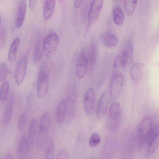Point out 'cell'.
Wrapping results in <instances>:
<instances>
[{
	"mask_svg": "<svg viewBox=\"0 0 159 159\" xmlns=\"http://www.w3.org/2000/svg\"><path fill=\"white\" fill-rule=\"evenodd\" d=\"M133 46L131 40L127 41L123 47L120 54L115 58L113 63L115 69L121 67L126 69L133 61Z\"/></svg>",
	"mask_w": 159,
	"mask_h": 159,
	"instance_id": "1",
	"label": "cell"
},
{
	"mask_svg": "<svg viewBox=\"0 0 159 159\" xmlns=\"http://www.w3.org/2000/svg\"><path fill=\"white\" fill-rule=\"evenodd\" d=\"M37 84V93L39 98L45 97L48 93L49 82V71L48 66H42L39 70Z\"/></svg>",
	"mask_w": 159,
	"mask_h": 159,
	"instance_id": "2",
	"label": "cell"
},
{
	"mask_svg": "<svg viewBox=\"0 0 159 159\" xmlns=\"http://www.w3.org/2000/svg\"><path fill=\"white\" fill-rule=\"evenodd\" d=\"M76 96L75 85L74 83H70L67 86L66 92V118L67 120H70L74 116Z\"/></svg>",
	"mask_w": 159,
	"mask_h": 159,
	"instance_id": "3",
	"label": "cell"
},
{
	"mask_svg": "<svg viewBox=\"0 0 159 159\" xmlns=\"http://www.w3.org/2000/svg\"><path fill=\"white\" fill-rule=\"evenodd\" d=\"M153 122L149 116L144 117L139 125L137 136L138 145L141 148L148 138L153 128Z\"/></svg>",
	"mask_w": 159,
	"mask_h": 159,
	"instance_id": "4",
	"label": "cell"
},
{
	"mask_svg": "<svg viewBox=\"0 0 159 159\" xmlns=\"http://www.w3.org/2000/svg\"><path fill=\"white\" fill-rule=\"evenodd\" d=\"M59 43V38L56 33L48 34L44 38L43 43V51L45 55L50 57L56 51Z\"/></svg>",
	"mask_w": 159,
	"mask_h": 159,
	"instance_id": "5",
	"label": "cell"
},
{
	"mask_svg": "<svg viewBox=\"0 0 159 159\" xmlns=\"http://www.w3.org/2000/svg\"><path fill=\"white\" fill-rule=\"evenodd\" d=\"M121 110L120 105L117 102L113 103L109 110V127L112 131L118 128L120 121Z\"/></svg>",
	"mask_w": 159,
	"mask_h": 159,
	"instance_id": "6",
	"label": "cell"
},
{
	"mask_svg": "<svg viewBox=\"0 0 159 159\" xmlns=\"http://www.w3.org/2000/svg\"><path fill=\"white\" fill-rule=\"evenodd\" d=\"M124 82V76L121 73H115L112 75L110 87V95L112 99H116L120 95L123 89Z\"/></svg>",
	"mask_w": 159,
	"mask_h": 159,
	"instance_id": "7",
	"label": "cell"
},
{
	"mask_svg": "<svg viewBox=\"0 0 159 159\" xmlns=\"http://www.w3.org/2000/svg\"><path fill=\"white\" fill-rule=\"evenodd\" d=\"M87 52L85 49L83 48L77 59L76 70L78 76L80 78H83L89 69Z\"/></svg>",
	"mask_w": 159,
	"mask_h": 159,
	"instance_id": "8",
	"label": "cell"
},
{
	"mask_svg": "<svg viewBox=\"0 0 159 159\" xmlns=\"http://www.w3.org/2000/svg\"><path fill=\"white\" fill-rule=\"evenodd\" d=\"M27 57L26 54L19 60L15 69L14 78L16 84L19 85L24 80L27 72Z\"/></svg>",
	"mask_w": 159,
	"mask_h": 159,
	"instance_id": "9",
	"label": "cell"
},
{
	"mask_svg": "<svg viewBox=\"0 0 159 159\" xmlns=\"http://www.w3.org/2000/svg\"><path fill=\"white\" fill-rule=\"evenodd\" d=\"M103 4V0L92 1L88 13V20L91 24L95 23L100 15Z\"/></svg>",
	"mask_w": 159,
	"mask_h": 159,
	"instance_id": "10",
	"label": "cell"
},
{
	"mask_svg": "<svg viewBox=\"0 0 159 159\" xmlns=\"http://www.w3.org/2000/svg\"><path fill=\"white\" fill-rule=\"evenodd\" d=\"M109 100V93L107 91H105L101 95L98 104L97 111V117L98 119L102 118L105 115Z\"/></svg>",
	"mask_w": 159,
	"mask_h": 159,
	"instance_id": "11",
	"label": "cell"
},
{
	"mask_svg": "<svg viewBox=\"0 0 159 159\" xmlns=\"http://www.w3.org/2000/svg\"><path fill=\"white\" fill-rule=\"evenodd\" d=\"M144 70L143 64L135 63L132 65L129 70V74L133 83L138 84L140 81L143 75Z\"/></svg>",
	"mask_w": 159,
	"mask_h": 159,
	"instance_id": "12",
	"label": "cell"
},
{
	"mask_svg": "<svg viewBox=\"0 0 159 159\" xmlns=\"http://www.w3.org/2000/svg\"><path fill=\"white\" fill-rule=\"evenodd\" d=\"M95 98V93L93 89L92 88L88 89L85 93L84 101V110L87 114H90L93 111Z\"/></svg>",
	"mask_w": 159,
	"mask_h": 159,
	"instance_id": "13",
	"label": "cell"
},
{
	"mask_svg": "<svg viewBox=\"0 0 159 159\" xmlns=\"http://www.w3.org/2000/svg\"><path fill=\"white\" fill-rule=\"evenodd\" d=\"M27 9L25 0L20 1L18 3L15 19V24L17 28L20 27L23 24Z\"/></svg>",
	"mask_w": 159,
	"mask_h": 159,
	"instance_id": "14",
	"label": "cell"
},
{
	"mask_svg": "<svg viewBox=\"0 0 159 159\" xmlns=\"http://www.w3.org/2000/svg\"><path fill=\"white\" fill-rule=\"evenodd\" d=\"M29 141L25 136H23L18 143L17 154L18 159H26L29 150Z\"/></svg>",
	"mask_w": 159,
	"mask_h": 159,
	"instance_id": "15",
	"label": "cell"
},
{
	"mask_svg": "<svg viewBox=\"0 0 159 159\" xmlns=\"http://www.w3.org/2000/svg\"><path fill=\"white\" fill-rule=\"evenodd\" d=\"M13 96L12 94L9 97L6 104L3 119V123L5 125L9 124L11 119L14 104Z\"/></svg>",
	"mask_w": 159,
	"mask_h": 159,
	"instance_id": "16",
	"label": "cell"
},
{
	"mask_svg": "<svg viewBox=\"0 0 159 159\" xmlns=\"http://www.w3.org/2000/svg\"><path fill=\"white\" fill-rule=\"evenodd\" d=\"M56 3V0L44 1L43 8V16L45 20H48L52 16L54 11Z\"/></svg>",
	"mask_w": 159,
	"mask_h": 159,
	"instance_id": "17",
	"label": "cell"
},
{
	"mask_svg": "<svg viewBox=\"0 0 159 159\" xmlns=\"http://www.w3.org/2000/svg\"><path fill=\"white\" fill-rule=\"evenodd\" d=\"M101 40L103 44L108 47H113L117 43V37L113 33L108 31L103 33L101 36Z\"/></svg>",
	"mask_w": 159,
	"mask_h": 159,
	"instance_id": "18",
	"label": "cell"
},
{
	"mask_svg": "<svg viewBox=\"0 0 159 159\" xmlns=\"http://www.w3.org/2000/svg\"><path fill=\"white\" fill-rule=\"evenodd\" d=\"M97 48L95 42L91 43L87 52L89 69H92L94 66L97 57Z\"/></svg>",
	"mask_w": 159,
	"mask_h": 159,
	"instance_id": "19",
	"label": "cell"
},
{
	"mask_svg": "<svg viewBox=\"0 0 159 159\" xmlns=\"http://www.w3.org/2000/svg\"><path fill=\"white\" fill-rule=\"evenodd\" d=\"M66 102L61 101L58 104L56 111V119L59 125L61 124L66 118Z\"/></svg>",
	"mask_w": 159,
	"mask_h": 159,
	"instance_id": "20",
	"label": "cell"
},
{
	"mask_svg": "<svg viewBox=\"0 0 159 159\" xmlns=\"http://www.w3.org/2000/svg\"><path fill=\"white\" fill-rule=\"evenodd\" d=\"M48 130L39 127L36 142V146L38 149H41L44 146L48 137Z\"/></svg>",
	"mask_w": 159,
	"mask_h": 159,
	"instance_id": "21",
	"label": "cell"
},
{
	"mask_svg": "<svg viewBox=\"0 0 159 159\" xmlns=\"http://www.w3.org/2000/svg\"><path fill=\"white\" fill-rule=\"evenodd\" d=\"M20 44V40L18 37L15 38L11 44L8 54V58L10 61L15 60Z\"/></svg>",
	"mask_w": 159,
	"mask_h": 159,
	"instance_id": "22",
	"label": "cell"
},
{
	"mask_svg": "<svg viewBox=\"0 0 159 159\" xmlns=\"http://www.w3.org/2000/svg\"><path fill=\"white\" fill-rule=\"evenodd\" d=\"M43 46L40 39L38 38L35 41L34 47L33 60L34 62L37 63L41 60L42 55Z\"/></svg>",
	"mask_w": 159,
	"mask_h": 159,
	"instance_id": "23",
	"label": "cell"
},
{
	"mask_svg": "<svg viewBox=\"0 0 159 159\" xmlns=\"http://www.w3.org/2000/svg\"><path fill=\"white\" fill-rule=\"evenodd\" d=\"M113 20L117 25H121L124 20V14L121 8L118 6H115L113 9Z\"/></svg>",
	"mask_w": 159,
	"mask_h": 159,
	"instance_id": "24",
	"label": "cell"
},
{
	"mask_svg": "<svg viewBox=\"0 0 159 159\" xmlns=\"http://www.w3.org/2000/svg\"><path fill=\"white\" fill-rule=\"evenodd\" d=\"M37 129V120L35 119H33L30 123L28 131L29 141L31 144L33 143L34 141Z\"/></svg>",
	"mask_w": 159,
	"mask_h": 159,
	"instance_id": "25",
	"label": "cell"
},
{
	"mask_svg": "<svg viewBox=\"0 0 159 159\" xmlns=\"http://www.w3.org/2000/svg\"><path fill=\"white\" fill-rule=\"evenodd\" d=\"M137 2V0H136L124 1V8L128 15L131 16L133 13L136 6Z\"/></svg>",
	"mask_w": 159,
	"mask_h": 159,
	"instance_id": "26",
	"label": "cell"
},
{
	"mask_svg": "<svg viewBox=\"0 0 159 159\" xmlns=\"http://www.w3.org/2000/svg\"><path fill=\"white\" fill-rule=\"evenodd\" d=\"M148 144L147 154L150 156L156 151L159 146V135L148 143Z\"/></svg>",
	"mask_w": 159,
	"mask_h": 159,
	"instance_id": "27",
	"label": "cell"
},
{
	"mask_svg": "<svg viewBox=\"0 0 159 159\" xmlns=\"http://www.w3.org/2000/svg\"><path fill=\"white\" fill-rule=\"evenodd\" d=\"M51 120V116L49 113H44L41 117L39 127L48 130L50 125Z\"/></svg>",
	"mask_w": 159,
	"mask_h": 159,
	"instance_id": "28",
	"label": "cell"
},
{
	"mask_svg": "<svg viewBox=\"0 0 159 159\" xmlns=\"http://www.w3.org/2000/svg\"><path fill=\"white\" fill-rule=\"evenodd\" d=\"M10 86L7 82L4 83L1 86L0 89V100L1 101H5L9 94Z\"/></svg>",
	"mask_w": 159,
	"mask_h": 159,
	"instance_id": "29",
	"label": "cell"
},
{
	"mask_svg": "<svg viewBox=\"0 0 159 159\" xmlns=\"http://www.w3.org/2000/svg\"><path fill=\"white\" fill-rule=\"evenodd\" d=\"M54 151V143L52 141H51L47 147L44 159H53Z\"/></svg>",
	"mask_w": 159,
	"mask_h": 159,
	"instance_id": "30",
	"label": "cell"
},
{
	"mask_svg": "<svg viewBox=\"0 0 159 159\" xmlns=\"http://www.w3.org/2000/svg\"><path fill=\"white\" fill-rule=\"evenodd\" d=\"M0 32V47L2 49L5 45L7 37L6 29L3 23L1 24Z\"/></svg>",
	"mask_w": 159,
	"mask_h": 159,
	"instance_id": "31",
	"label": "cell"
},
{
	"mask_svg": "<svg viewBox=\"0 0 159 159\" xmlns=\"http://www.w3.org/2000/svg\"><path fill=\"white\" fill-rule=\"evenodd\" d=\"M8 68L7 64L2 62L0 65V80L3 82L6 79L8 73Z\"/></svg>",
	"mask_w": 159,
	"mask_h": 159,
	"instance_id": "32",
	"label": "cell"
},
{
	"mask_svg": "<svg viewBox=\"0 0 159 159\" xmlns=\"http://www.w3.org/2000/svg\"><path fill=\"white\" fill-rule=\"evenodd\" d=\"M26 123V116L25 113L21 114L18 119L17 128L19 131H22L25 129Z\"/></svg>",
	"mask_w": 159,
	"mask_h": 159,
	"instance_id": "33",
	"label": "cell"
},
{
	"mask_svg": "<svg viewBox=\"0 0 159 159\" xmlns=\"http://www.w3.org/2000/svg\"><path fill=\"white\" fill-rule=\"evenodd\" d=\"M100 141L101 138L99 135L97 133H93L89 139V144L90 146L94 147L98 145Z\"/></svg>",
	"mask_w": 159,
	"mask_h": 159,
	"instance_id": "34",
	"label": "cell"
},
{
	"mask_svg": "<svg viewBox=\"0 0 159 159\" xmlns=\"http://www.w3.org/2000/svg\"><path fill=\"white\" fill-rule=\"evenodd\" d=\"M56 159H69L68 152L65 149H62L58 152Z\"/></svg>",
	"mask_w": 159,
	"mask_h": 159,
	"instance_id": "35",
	"label": "cell"
},
{
	"mask_svg": "<svg viewBox=\"0 0 159 159\" xmlns=\"http://www.w3.org/2000/svg\"><path fill=\"white\" fill-rule=\"evenodd\" d=\"M36 0L29 1L30 8L32 11H33L35 9L36 4Z\"/></svg>",
	"mask_w": 159,
	"mask_h": 159,
	"instance_id": "36",
	"label": "cell"
},
{
	"mask_svg": "<svg viewBox=\"0 0 159 159\" xmlns=\"http://www.w3.org/2000/svg\"><path fill=\"white\" fill-rule=\"evenodd\" d=\"M83 0H75L74 2V6L75 8H78L80 6Z\"/></svg>",
	"mask_w": 159,
	"mask_h": 159,
	"instance_id": "37",
	"label": "cell"
},
{
	"mask_svg": "<svg viewBox=\"0 0 159 159\" xmlns=\"http://www.w3.org/2000/svg\"><path fill=\"white\" fill-rule=\"evenodd\" d=\"M3 159H14L13 155L10 152L7 153Z\"/></svg>",
	"mask_w": 159,
	"mask_h": 159,
	"instance_id": "38",
	"label": "cell"
},
{
	"mask_svg": "<svg viewBox=\"0 0 159 159\" xmlns=\"http://www.w3.org/2000/svg\"><path fill=\"white\" fill-rule=\"evenodd\" d=\"M84 136V134L83 132H80L78 137V140L79 141H80L82 139Z\"/></svg>",
	"mask_w": 159,
	"mask_h": 159,
	"instance_id": "39",
	"label": "cell"
}]
</instances>
